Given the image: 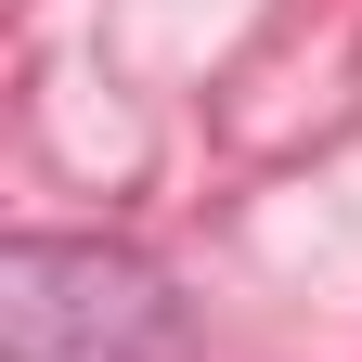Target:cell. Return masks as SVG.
Masks as SVG:
<instances>
[{
  "mask_svg": "<svg viewBox=\"0 0 362 362\" xmlns=\"http://www.w3.org/2000/svg\"><path fill=\"white\" fill-rule=\"evenodd\" d=\"M156 337H168V285L129 246L13 233V259H0V349L13 362H129Z\"/></svg>",
  "mask_w": 362,
  "mask_h": 362,
  "instance_id": "obj_1",
  "label": "cell"
}]
</instances>
